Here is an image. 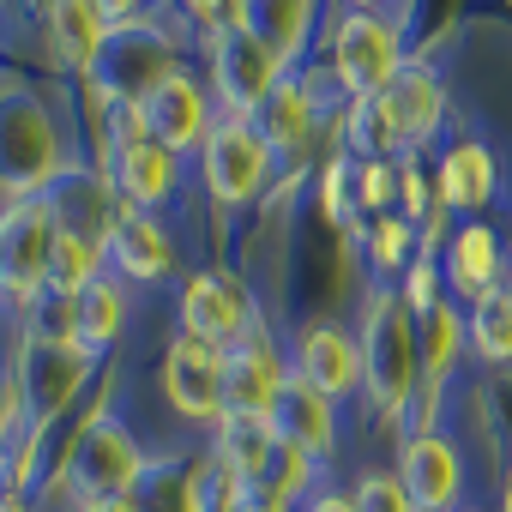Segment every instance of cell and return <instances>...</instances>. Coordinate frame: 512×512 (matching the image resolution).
Here are the masks:
<instances>
[{
  "label": "cell",
  "instance_id": "33",
  "mask_svg": "<svg viewBox=\"0 0 512 512\" xmlns=\"http://www.w3.org/2000/svg\"><path fill=\"white\" fill-rule=\"evenodd\" d=\"M416 235L422 229H410L404 217H392V211H380V217H368V229H362V241H368V260H374V272H410L422 253H416Z\"/></svg>",
  "mask_w": 512,
  "mask_h": 512
},
{
  "label": "cell",
  "instance_id": "28",
  "mask_svg": "<svg viewBox=\"0 0 512 512\" xmlns=\"http://www.w3.org/2000/svg\"><path fill=\"white\" fill-rule=\"evenodd\" d=\"M127 326V290L121 278H97L91 290L73 296V344H85L91 356H103Z\"/></svg>",
  "mask_w": 512,
  "mask_h": 512
},
{
  "label": "cell",
  "instance_id": "23",
  "mask_svg": "<svg viewBox=\"0 0 512 512\" xmlns=\"http://www.w3.org/2000/svg\"><path fill=\"white\" fill-rule=\"evenodd\" d=\"M314 7L320 0H241V31L260 37L284 73H296L314 37Z\"/></svg>",
  "mask_w": 512,
  "mask_h": 512
},
{
  "label": "cell",
  "instance_id": "46",
  "mask_svg": "<svg viewBox=\"0 0 512 512\" xmlns=\"http://www.w3.org/2000/svg\"><path fill=\"white\" fill-rule=\"evenodd\" d=\"M500 290H506V296H512V266H506V278H500Z\"/></svg>",
  "mask_w": 512,
  "mask_h": 512
},
{
  "label": "cell",
  "instance_id": "16",
  "mask_svg": "<svg viewBox=\"0 0 512 512\" xmlns=\"http://www.w3.org/2000/svg\"><path fill=\"white\" fill-rule=\"evenodd\" d=\"M97 169L109 175V187H115V199H121V205H133V211H157V205H169V199H175L181 157H175V151H163L157 139H127V145H109Z\"/></svg>",
  "mask_w": 512,
  "mask_h": 512
},
{
  "label": "cell",
  "instance_id": "22",
  "mask_svg": "<svg viewBox=\"0 0 512 512\" xmlns=\"http://www.w3.org/2000/svg\"><path fill=\"white\" fill-rule=\"evenodd\" d=\"M272 428H278V440H290V446L308 452L314 464L338 452V404H332L320 386L296 380V374L284 380V392H278V404H272Z\"/></svg>",
  "mask_w": 512,
  "mask_h": 512
},
{
  "label": "cell",
  "instance_id": "39",
  "mask_svg": "<svg viewBox=\"0 0 512 512\" xmlns=\"http://www.w3.org/2000/svg\"><path fill=\"white\" fill-rule=\"evenodd\" d=\"M296 512H356V500H350V494H338V488H314Z\"/></svg>",
  "mask_w": 512,
  "mask_h": 512
},
{
  "label": "cell",
  "instance_id": "10",
  "mask_svg": "<svg viewBox=\"0 0 512 512\" xmlns=\"http://www.w3.org/2000/svg\"><path fill=\"white\" fill-rule=\"evenodd\" d=\"M278 79H284L278 55L260 37H247L241 25H229V31L211 37V79L205 85L217 97V115H253L278 91Z\"/></svg>",
  "mask_w": 512,
  "mask_h": 512
},
{
  "label": "cell",
  "instance_id": "29",
  "mask_svg": "<svg viewBox=\"0 0 512 512\" xmlns=\"http://www.w3.org/2000/svg\"><path fill=\"white\" fill-rule=\"evenodd\" d=\"M338 127H344V157H380V163L404 157V139H398V127H392L380 97H350Z\"/></svg>",
  "mask_w": 512,
  "mask_h": 512
},
{
  "label": "cell",
  "instance_id": "8",
  "mask_svg": "<svg viewBox=\"0 0 512 512\" xmlns=\"http://www.w3.org/2000/svg\"><path fill=\"white\" fill-rule=\"evenodd\" d=\"M157 374H163V398L181 422L217 428L229 416V350H217L193 332H175Z\"/></svg>",
  "mask_w": 512,
  "mask_h": 512
},
{
  "label": "cell",
  "instance_id": "4",
  "mask_svg": "<svg viewBox=\"0 0 512 512\" xmlns=\"http://www.w3.org/2000/svg\"><path fill=\"white\" fill-rule=\"evenodd\" d=\"M169 73H181L175 37H169L163 25H151V19H127V25L109 31V43H103L97 67L85 73V85H91V91L103 97V109H109V103H145Z\"/></svg>",
  "mask_w": 512,
  "mask_h": 512
},
{
  "label": "cell",
  "instance_id": "27",
  "mask_svg": "<svg viewBox=\"0 0 512 512\" xmlns=\"http://www.w3.org/2000/svg\"><path fill=\"white\" fill-rule=\"evenodd\" d=\"M211 434H217V440H211V464H217L223 482H253V476L266 470V458L278 452L272 416H241V410H229Z\"/></svg>",
  "mask_w": 512,
  "mask_h": 512
},
{
  "label": "cell",
  "instance_id": "25",
  "mask_svg": "<svg viewBox=\"0 0 512 512\" xmlns=\"http://www.w3.org/2000/svg\"><path fill=\"white\" fill-rule=\"evenodd\" d=\"M253 121V133H260L278 157H290V151H302L308 145V133H314V121H320V91L308 85V79H296V73H284L278 79V91L247 115Z\"/></svg>",
  "mask_w": 512,
  "mask_h": 512
},
{
  "label": "cell",
  "instance_id": "14",
  "mask_svg": "<svg viewBox=\"0 0 512 512\" xmlns=\"http://www.w3.org/2000/svg\"><path fill=\"white\" fill-rule=\"evenodd\" d=\"M392 470H398V482H404V494H410L416 512H452L458 494H464V458H458V446L440 428L404 434Z\"/></svg>",
  "mask_w": 512,
  "mask_h": 512
},
{
  "label": "cell",
  "instance_id": "3",
  "mask_svg": "<svg viewBox=\"0 0 512 512\" xmlns=\"http://www.w3.org/2000/svg\"><path fill=\"white\" fill-rule=\"evenodd\" d=\"M91 368H97V356H91L85 344L49 338V332L25 326V338H19V350H13V368H7L13 386H19V398H25V434L43 440V434L73 410V398L85 392Z\"/></svg>",
  "mask_w": 512,
  "mask_h": 512
},
{
  "label": "cell",
  "instance_id": "41",
  "mask_svg": "<svg viewBox=\"0 0 512 512\" xmlns=\"http://www.w3.org/2000/svg\"><path fill=\"white\" fill-rule=\"evenodd\" d=\"M103 7H109V19H115V25H127V19H139V13H145V0H103Z\"/></svg>",
  "mask_w": 512,
  "mask_h": 512
},
{
  "label": "cell",
  "instance_id": "30",
  "mask_svg": "<svg viewBox=\"0 0 512 512\" xmlns=\"http://www.w3.org/2000/svg\"><path fill=\"white\" fill-rule=\"evenodd\" d=\"M464 332H470L476 362H488V368H512V296H506V290H488L482 302H470Z\"/></svg>",
  "mask_w": 512,
  "mask_h": 512
},
{
  "label": "cell",
  "instance_id": "34",
  "mask_svg": "<svg viewBox=\"0 0 512 512\" xmlns=\"http://www.w3.org/2000/svg\"><path fill=\"white\" fill-rule=\"evenodd\" d=\"M392 193H398V169H392V163H380V157H350V199H356V217H380Z\"/></svg>",
  "mask_w": 512,
  "mask_h": 512
},
{
  "label": "cell",
  "instance_id": "38",
  "mask_svg": "<svg viewBox=\"0 0 512 512\" xmlns=\"http://www.w3.org/2000/svg\"><path fill=\"white\" fill-rule=\"evenodd\" d=\"M181 7L193 13V25H199L205 37H217V31H229V25H241V0H181Z\"/></svg>",
  "mask_w": 512,
  "mask_h": 512
},
{
  "label": "cell",
  "instance_id": "40",
  "mask_svg": "<svg viewBox=\"0 0 512 512\" xmlns=\"http://www.w3.org/2000/svg\"><path fill=\"white\" fill-rule=\"evenodd\" d=\"M73 512H139V500H133V494H115V500H79Z\"/></svg>",
  "mask_w": 512,
  "mask_h": 512
},
{
  "label": "cell",
  "instance_id": "37",
  "mask_svg": "<svg viewBox=\"0 0 512 512\" xmlns=\"http://www.w3.org/2000/svg\"><path fill=\"white\" fill-rule=\"evenodd\" d=\"M19 434H25V398H19L13 374H0V458L19 446Z\"/></svg>",
  "mask_w": 512,
  "mask_h": 512
},
{
  "label": "cell",
  "instance_id": "11",
  "mask_svg": "<svg viewBox=\"0 0 512 512\" xmlns=\"http://www.w3.org/2000/svg\"><path fill=\"white\" fill-rule=\"evenodd\" d=\"M253 326H260V314H253V296H247V284L235 272L205 266V272L187 278V290H181V332H193V338H205L217 350H235Z\"/></svg>",
  "mask_w": 512,
  "mask_h": 512
},
{
  "label": "cell",
  "instance_id": "26",
  "mask_svg": "<svg viewBox=\"0 0 512 512\" xmlns=\"http://www.w3.org/2000/svg\"><path fill=\"white\" fill-rule=\"evenodd\" d=\"M109 31H115V19L103 0H49V43L67 73H91Z\"/></svg>",
  "mask_w": 512,
  "mask_h": 512
},
{
  "label": "cell",
  "instance_id": "6",
  "mask_svg": "<svg viewBox=\"0 0 512 512\" xmlns=\"http://www.w3.org/2000/svg\"><path fill=\"white\" fill-rule=\"evenodd\" d=\"M145 446L133 440V428H121L109 410H97L79 434H73V446H67V458H61V482H67V494H73V506L79 500H115V494H133L139 488V476H145Z\"/></svg>",
  "mask_w": 512,
  "mask_h": 512
},
{
  "label": "cell",
  "instance_id": "12",
  "mask_svg": "<svg viewBox=\"0 0 512 512\" xmlns=\"http://www.w3.org/2000/svg\"><path fill=\"white\" fill-rule=\"evenodd\" d=\"M470 350V332H464V308L458 302H440L416 320V404H410V434L434 428V410L446 398V380L458 368V356Z\"/></svg>",
  "mask_w": 512,
  "mask_h": 512
},
{
  "label": "cell",
  "instance_id": "7",
  "mask_svg": "<svg viewBox=\"0 0 512 512\" xmlns=\"http://www.w3.org/2000/svg\"><path fill=\"white\" fill-rule=\"evenodd\" d=\"M404 73V31L386 13H344L332 25V85L344 97H380Z\"/></svg>",
  "mask_w": 512,
  "mask_h": 512
},
{
  "label": "cell",
  "instance_id": "45",
  "mask_svg": "<svg viewBox=\"0 0 512 512\" xmlns=\"http://www.w3.org/2000/svg\"><path fill=\"white\" fill-rule=\"evenodd\" d=\"M211 512H241V506H235L229 494H217V506H211Z\"/></svg>",
  "mask_w": 512,
  "mask_h": 512
},
{
  "label": "cell",
  "instance_id": "5",
  "mask_svg": "<svg viewBox=\"0 0 512 512\" xmlns=\"http://www.w3.org/2000/svg\"><path fill=\"white\" fill-rule=\"evenodd\" d=\"M55 205L49 199H7L0 205V296L13 308H37L55 272Z\"/></svg>",
  "mask_w": 512,
  "mask_h": 512
},
{
  "label": "cell",
  "instance_id": "20",
  "mask_svg": "<svg viewBox=\"0 0 512 512\" xmlns=\"http://www.w3.org/2000/svg\"><path fill=\"white\" fill-rule=\"evenodd\" d=\"M133 500H139V512H211L217 464L211 458H151Z\"/></svg>",
  "mask_w": 512,
  "mask_h": 512
},
{
  "label": "cell",
  "instance_id": "35",
  "mask_svg": "<svg viewBox=\"0 0 512 512\" xmlns=\"http://www.w3.org/2000/svg\"><path fill=\"white\" fill-rule=\"evenodd\" d=\"M350 500H356V512H416L404 482H398V470H362Z\"/></svg>",
  "mask_w": 512,
  "mask_h": 512
},
{
  "label": "cell",
  "instance_id": "31",
  "mask_svg": "<svg viewBox=\"0 0 512 512\" xmlns=\"http://www.w3.org/2000/svg\"><path fill=\"white\" fill-rule=\"evenodd\" d=\"M398 199H404V223L416 229L422 223V253H428V241H440V229H446V199H440V181L422 169V157H404L398 163Z\"/></svg>",
  "mask_w": 512,
  "mask_h": 512
},
{
  "label": "cell",
  "instance_id": "2",
  "mask_svg": "<svg viewBox=\"0 0 512 512\" xmlns=\"http://www.w3.org/2000/svg\"><path fill=\"white\" fill-rule=\"evenodd\" d=\"M67 169V139L49 103L25 85H0V193L43 199Z\"/></svg>",
  "mask_w": 512,
  "mask_h": 512
},
{
  "label": "cell",
  "instance_id": "1",
  "mask_svg": "<svg viewBox=\"0 0 512 512\" xmlns=\"http://www.w3.org/2000/svg\"><path fill=\"white\" fill-rule=\"evenodd\" d=\"M356 338H362L368 422H380V428L410 422V404H416V314L404 308V296L374 284L362 296V332Z\"/></svg>",
  "mask_w": 512,
  "mask_h": 512
},
{
  "label": "cell",
  "instance_id": "13",
  "mask_svg": "<svg viewBox=\"0 0 512 512\" xmlns=\"http://www.w3.org/2000/svg\"><path fill=\"white\" fill-rule=\"evenodd\" d=\"M139 121H145V139H157L163 151L187 157V151H199V145L211 139V127H217V97L181 67V73H169V79L139 103Z\"/></svg>",
  "mask_w": 512,
  "mask_h": 512
},
{
  "label": "cell",
  "instance_id": "44",
  "mask_svg": "<svg viewBox=\"0 0 512 512\" xmlns=\"http://www.w3.org/2000/svg\"><path fill=\"white\" fill-rule=\"evenodd\" d=\"M500 512H512V476H506V488H500Z\"/></svg>",
  "mask_w": 512,
  "mask_h": 512
},
{
  "label": "cell",
  "instance_id": "9",
  "mask_svg": "<svg viewBox=\"0 0 512 512\" xmlns=\"http://www.w3.org/2000/svg\"><path fill=\"white\" fill-rule=\"evenodd\" d=\"M272 157H278V151L253 133L247 115H217L211 139L199 145V169H205L211 199H217L223 211L253 205V199L266 193V181H272Z\"/></svg>",
  "mask_w": 512,
  "mask_h": 512
},
{
  "label": "cell",
  "instance_id": "17",
  "mask_svg": "<svg viewBox=\"0 0 512 512\" xmlns=\"http://www.w3.org/2000/svg\"><path fill=\"white\" fill-rule=\"evenodd\" d=\"M109 266H115V278H127L139 290H157L175 272V241H169V229L151 211L121 205V217L109 229Z\"/></svg>",
  "mask_w": 512,
  "mask_h": 512
},
{
  "label": "cell",
  "instance_id": "18",
  "mask_svg": "<svg viewBox=\"0 0 512 512\" xmlns=\"http://www.w3.org/2000/svg\"><path fill=\"white\" fill-rule=\"evenodd\" d=\"M380 103H386V115H392V127L404 139V157H422V145L446 121V85H440V73L428 61H404V73L380 91Z\"/></svg>",
  "mask_w": 512,
  "mask_h": 512
},
{
  "label": "cell",
  "instance_id": "42",
  "mask_svg": "<svg viewBox=\"0 0 512 512\" xmlns=\"http://www.w3.org/2000/svg\"><path fill=\"white\" fill-rule=\"evenodd\" d=\"M0 512H37V506H31L25 494H0Z\"/></svg>",
  "mask_w": 512,
  "mask_h": 512
},
{
  "label": "cell",
  "instance_id": "36",
  "mask_svg": "<svg viewBox=\"0 0 512 512\" xmlns=\"http://www.w3.org/2000/svg\"><path fill=\"white\" fill-rule=\"evenodd\" d=\"M440 278H446V272L428 260V253H422V260L404 272V290H398V296H404V308H410L416 320H422L428 308H440V302H446V296H440Z\"/></svg>",
  "mask_w": 512,
  "mask_h": 512
},
{
  "label": "cell",
  "instance_id": "32",
  "mask_svg": "<svg viewBox=\"0 0 512 512\" xmlns=\"http://www.w3.org/2000/svg\"><path fill=\"white\" fill-rule=\"evenodd\" d=\"M103 266H109V247H103V241L61 229V235H55V272H49V290H55V296H79V290H91V284L103 278Z\"/></svg>",
  "mask_w": 512,
  "mask_h": 512
},
{
  "label": "cell",
  "instance_id": "21",
  "mask_svg": "<svg viewBox=\"0 0 512 512\" xmlns=\"http://www.w3.org/2000/svg\"><path fill=\"white\" fill-rule=\"evenodd\" d=\"M440 272H446V284H452V296L470 308V302H482L488 290H500V278H506V253H500V241H494V229L482 223V217H464L452 235H446V260H440Z\"/></svg>",
  "mask_w": 512,
  "mask_h": 512
},
{
  "label": "cell",
  "instance_id": "15",
  "mask_svg": "<svg viewBox=\"0 0 512 512\" xmlns=\"http://www.w3.org/2000/svg\"><path fill=\"white\" fill-rule=\"evenodd\" d=\"M290 374L320 386L338 404V398L362 392V338L338 320H314V326H302V338L290 350Z\"/></svg>",
  "mask_w": 512,
  "mask_h": 512
},
{
  "label": "cell",
  "instance_id": "24",
  "mask_svg": "<svg viewBox=\"0 0 512 512\" xmlns=\"http://www.w3.org/2000/svg\"><path fill=\"white\" fill-rule=\"evenodd\" d=\"M434 181H440L446 211H458V217H482V211L494 205V193H500V169H494V151H488L482 139H458V145L440 157Z\"/></svg>",
  "mask_w": 512,
  "mask_h": 512
},
{
  "label": "cell",
  "instance_id": "43",
  "mask_svg": "<svg viewBox=\"0 0 512 512\" xmlns=\"http://www.w3.org/2000/svg\"><path fill=\"white\" fill-rule=\"evenodd\" d=\"M344 7H350V13H380L386 0H344Z\"/></svg>",
  "mask_w": 512,
  "mask_h": 512
},
{
  "label": "cell",
  "instance_id": "19",
  "mask_svg": "<svg viewBox=\"0 0 512 512\" xmlns=\"http://www.w3.org/2000/svg\"><path fill=\"white\" fill-rule=\"evenodd\" d=\"M284 380H290V362L278 356V344H272L266 326H253L229 350V410H241V416H272Z\"/></svg>",
  "mask_w": 512,
  "mask_h": 512
}]
</instances>
